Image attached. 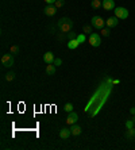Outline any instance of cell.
I'll use <instances>...</instances> for the list:
<instances>
[{"label": "cell", "instance_id": "7", "mask_svg": "<svg viewBox=\"0 0 135 150\" xmlns=\"http://www.w3.org/2000/svg\"><path fill=\"white\" fill-rule=\"evenodd\" d=\"M78 120V115L74 112V111H72V112H69V115H68V118H66V123L68 124H74Z\"/></svg>", "mask_w": 135, "mask_h": 150}, {"label": "cell", "instance_id": "22", "mask_svg": "<svg viewBox=\"0 0 135 150\" xmlns=\"http://www.w3.org/2000/svg\"><path fill=\"white\" fill-rule=\"evenodd\" d=\"M63 4H65V0H57V1L54 3V5H55L57 8H61Z\"/></svg>", "mask_w": 135, "mask_h": 150}, {"label": "cell", "instance_id": "25", "mask_svg": "<svg viewBox=\"0 0 135 150\" xmlns=\"http://www.w3.org/2000/svg\"><path fill=\"white\" fill-rule=\"evenodd\" d=\"M53 64H54V65H55V66H59V65H61V64H62V60H61V58H55Z\"/></svg>", "mask_w": 135, "mask_h": 150}, {"label": "cell", "instance_id": "2", "mask_svg": "<svg viewBox=\"0 0 135 150\" xmlns=\"http://www.w3.org/2000/svg\"><path fill=\"white\" fill-rule=\"evenodd\" d=\"M90 23H92V26L95 27V29H103L104 26H105V22H104V19L101 18V16H99V15H95L93 18L90 19Z\"/></svg>", "mask_w": 135, "mask_h": 150}, {"label": "cell", "instance_id": "19", "mask_svg": "<svg viewBox=\"0 0 135 150\" xmlns=\"http://www.w3.org/2000/svg\"><path fill=\"white\" fill-rule=\"evenodd\" d=\"M63 110L66 111V112H72V111H73V104H72V103H66L65 107H63Z\"/></svg>", "mask_w": 135, "mask_h": 150}, {"label": "cell", "instance_id": "18", "mask_svg": "<svg viewBox=\"0 0 135 150\" xmlns=\"http://www.w3.org/2000/svg\"><path fill=\"white\" fill-rule=\"evenodd\" d=\"M92 27H93L92 24H90V26H89V24H85L84 29H82V30H84V34H89V35H90V34H92Z\"/></svg>", "mask_w": 135, "mask_h": 150}, {"label": "cell", "instance_id": "5", "mask_svg": "<svg viewBox=\"0 0 135 150\" xmlns=\"http://www.w3.org/2000/svg\"><path fill=\"white\" fill-rule=\"evenodd\" d=\"M1 65L5 66V68H9V66L14 65V56L12 54H4L1 57Z\"/></svg>", "mask_w": 135, "mask_h": 150}, {"label": "cell", "instance_id": "6", "mask_svg": "<svg viewBox=\"0 0 135 150\" xmlns=\"http://www.w3.org/2000/svg\"><path fill=\"white\" fill-rule=\"evenodd\" d=\"M43 12H45V15H47V16H54V15L57 14V7L54 4H47L45 7V10H43Z\"/></svg>", "mask_w": 135, "mask_h": 150}, {"label": "cell", "instance_id": "8", "mask_svg": "<svg viewBox=\"0 0 135 150\" xmlns=\"http://www.w3.org/2000/svg\"><path fill=\"white\" fill-rule=\"evenodd\" d=\"M103 8L105 11H112V10H115V1L113 0H103Z\"/></svg>", "mask_w": 135, "mask_h": 150}, {"label": "cell", "instance_id": "15", "mask_svg": "<svg viewBox=\"0 0 135 150\" xmlns=\"http://www.w3.org/2000/svg\"><path fill=\"white\" fill-rule=\"evenodd\" d=\"M78 45H80V42L77 41V38H74V39H70V41H69V43H68V48H69V49H77V48H78Z\"/></svg>", "mask_w": 135, "mask_h": 150}, {"label": "cell", "instance_id": "11", "mask_svg": "<svg viewBox=\"0 0 135 150\" xmlns=\"http://www.w3.org/2000/svg\"><path fill=\"white\" fill-rule=\"evenodd\" d=\"M70 135H72V131H70V128H68V127H62V130L59 131V137L62 138V139H68Z\"/></svg>", "mask_w": 135, "mask_h": 150}, {"label": "cell", "instance_id": "9", "mask_svg": "<svg viewBox=\"0 0 135 150\" xmlns=\"http://www.w3.org/2000/svg\"><path fill=\"white\" fill-rule=\"evenodd\" d=\"M54 60H55V57H54V54L51 53V52H46V53L43 54V61H45L46 64H53Z\"/></svg>", "mask_w": 135, "mask_h": 150}, {"label": "cell", "instance_id": "24", "mask_svg": "<svg viewBox=\"0 0 135 150\" xmlns=\"http://www.w3.org/2000/svg\"><path fill=\"white\" fill-rule=\"evenodd\" d=\"M77 41H78V42H84V41H85V34H84V33H82V34H81V35H77Z\"/></svg>", "mask_w": 135, "mask_h": 150}, {"label": "cell", "instance_id": "20", "mask_svg": "<svg viewBox=\"0 0 135 150\" xmlns=\"http://www.w3.org/2000/svg\"><path fill=\"white\" fill-rule=\"evenodd\" d=\"M126 127H127V128H134V127H135V122H134L132 119L127 120V122H126Z\"/></svg>", "mask_w": 135, "mask_h": 150}, {"label": "cell", "instance_id": "28", "mask_svg": "<svg viewBox=\"0 0 135 150\" xmlns=\"http://www.w3.org/2000/svg\"><path fill=\"white\" fill-rule=\"evenodd\" d=\"M130 112H131L132 115H135V107H131V108H130Z\"/></svg>", "mask_w": 135, "mask_h": 150}, {"label": "cell", "instance_id": "4", "mask_svg": "<svg viewBox=\"0 0 135 150\" xmlns=\"http://www.w3.org/2000/svg\"><path fill=\"white\" fill-rule=\"evenodd\" d=\"M89 43L90 46H93V48H99L100 45H101V38H100L99 34H96V33H92L89 35Z\"/></svg>", "mask_w": 135, "mask_h": 150}, {"label": "cell", "instance_id": "29", "mask_svg": "<svg viewBox=\"0 0 135 150\" xmlns=\"http://www.w3.org/2000/svg\"><path fill=\"white\" fill-rule=\"evenodd\" d=\"M131 119H132V120H134V122H135V115H134V116H132V118H131Z\"/></svg>", "mask_w": 135, "mask_h": 150}, {"label": "cell", "instance_id": "26", "mask_svg": "<svg viewBox=\"0 0 135 150\" xmlns=\"http://www.w3.org/2000/svg\"><path fill=\"white\" fill-rule=\"evenodd\" d=\"M19 52V48L18 46H11V53L15 54V53H18Z\"/></svg>", "mask_w": 135, "mask_h": 150}, {"label": "cell", "instance_id": "13", "mask_svg": "<svg viewBox=\"0 0 135 150\" xmlns=\"http://www.w3.org/2000/svg\"><path fill=\"white\" fill-rule=\"evenodd\" d=\"M54 73H55V65L54 64H47V66H46V75L53 76Z\"/></svg>", "mask_w": 135, "mask_h": 150}, {"label": "cell", "instance_id": "10", "mask_svg": "<svg viewBox=\"0 0 135 150\" xmlns=\"http://www.w3.org/2000/svg\"><path fill=\"white\" fill-rule=\"evenodd\" d=\"M117 23H119V19L116 18V16H111V18L107 19V22H105V24H107V27H116Z\"/></svg>", "mask_w": 135, "mask_h": 150}, {"label": "cell", "instance_id": "16", "mask_svg": "<svg viewBox=\"0 0 135 150\" xmlns=\"http://www.w3.org/2000/svg\"><path fill=\"white\" fill-rule=\"evenodd\" d=\"M90 5H92V8L97 10V8H100V7H103V0H92Z\"/></svg>", "mask_w": 135, "mask_h": 150}, {"label": "cell", "instance_id": "23", "mask_svg": "<svg viewBox=\"0 0 135 150\" xmlns=\"http://www.w3.org/2000/svg\"><path fill=\"white\" fill-rule=\"evenodd\" d=\"M68 38H69V41H70V39H74V38H77L76 33H73V31H70V33H68Z\"/></svg>", "mask_w": 135, "mask_h": 150}, {"label": "cell", "instance_id": "14", "mask_svg": "<svg viewBox=\"0 0 135 150\" xmlns=\"http://www.w3.org/2000/svg\"><path fill=\"white\" fill-rule=\"evenodd\" d=\"M126 138L127 139H134L135 138V127L134 128H127V131H126Z\"/></svg>", "mask_w": 135, "mask_h": 150}, {"label": "cell", "instance_id": "1", "mask_svg": "<svg viewBox=\"0 0 135 150\" xmlns=\"http://www.w3.org/2000/svg\"><path fill=\"white\" fill-rule=\"evenodd\" d=\"M58 27L62 33H70L73 29V22L69 18H61L58 20Z\"/></svg>", "mask_w": 135, "mask_h": 150}, {"label": "cell", "instance_id": "3", "mask_svg": "<svg viewBox=\"0 0 135 150\" xmlns=\"http://www.w3.org/2000/svg\"><path fill=\"white\" fill-rule=\"evenodd\" d=\"M113 12H115V16L117 19H127L128 18V10L124 8V7H116V8L113 10Z\"/></svg>", "mask_w": 135, "mask_h": 150}, {"label": "cell", "instance_id": "27", "mask_svg": "<svg viewBox=\"0 0 135 150\" xmlns=\"http://www.w3.org/2000/svg\"><path fill=\"white\" fill-rule=\"evenodd\" d=\"M55 1H57V0H45V3H46V4H54Z\"/></svg>", "mask_w": 135, "mask_h": 150}, {"label": "cell", "instance_id": "21", "mask_svg": "<svg viewBox=\"0 0 135 150\" xmlns=\"http://www.w3.org/2000/svg\"><path fill=\"white\" fill-rule=\"evenodd\" d=\"M109 33H111V31H109V27H107V29H101V35L103 37H108L109 35Z\"/></svg>", "mask_w": 135, "mask_h": 150}, {"label": "cell", "instance_id": "12", "mask_svg": "<svg viewBox=\"0 0 135 150\" xmlns=\"http://www.w3.org/2000/svg\"><path fill=\"white\" fill-rule=\"evenodd\" d=\"M70 131H72V135L73 137H77V135H80L81 134V127L78 124H72V127H70Z\"/></svg>", "mask_w": 135, "mask_h": 150}, {"label": "cell", "instance_id": "17", "mask_svg": "<svg viewBox=\"0 0 135 150\" xmlns=\"http://www.w3.org/2000/svg\"><path fill=\"white\" fill-rule=\"evenodd\" d=\"M14 79H15V73H14V72H8V73L5 75V81H8V83H11Z\"/></svg>", "mask_w": 135, "mask_h": 150}]
</instances>
